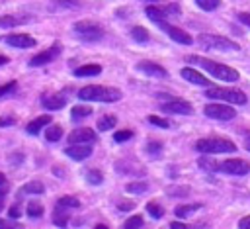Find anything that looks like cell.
Returning a JSON list of instances; mask_svg holds the SVG:
<instances>
[{"label": "cell", "instance_id": "obj_1", "mask_svg": "<svg viewBox=\"0 0 250 229\" xmlns=\"http://www.w3.org/2000/svg\"><path fill=\"white\" fill-rule=\"evenodd\" d=\"M189 63L201 67L205 72H209L211 76L219 78V80H225V82H236L238 80V70L229 67V65H223V63H217V61H211V59H205V57H195V55H188L186 57Z\"/></svg>", "mask_w": 250, "mask_h": 229}, {"label": "cell", "instance_id": "obj_2", "mask_svg": "<svg viewBox=\"0 0 250 229\" xmlns=\"http://www.w3.org/2000/svg\"><path fill=\"white\" fill-rule=\"evenodd\" d=\"M121 90L113 86H102V84H90L78 90L80 100H90V102H104V104H113L121 100Z\"/></svg>", "mask_w": 250, "mask_h": 229}, {"label": "cell", "instance_id": "obj_3", "mask_svg": "<svg viewBox=\"0 0 250 229\" xmlns=\"http://www.w3.org/2000/svg\"><path fill=\"white\" fill-rule=\"evenodd\" d=\"M238 147L230 141V139H223V137H207V139H199L195 141V151L205 153V155H219V153H234Z\"/></svg>", "mask_w": 250, "mask_h": 229}, {"label": "cell", "instance_id": "obj_4", "mask_svg": "<svg viewBox=\"0 0 250 229\" xmlns=\"http://www.w3.org/2000/svg\"><path fill=\"white\" fill-rule=\"evenodd\" d=\"M197 43L207 51H238L240 45L229 37L215 35V33H201L197 35Z\"/></svg>", "mask_w": 250, "mask_h": 229}, {"label": "cell", "instance_id": "obj_5", "mask_svg": "<svg viewBox=\"0 0 250 229\" xmlns=\"http://www.w3.org/2000/svg\"><path fill=\"white\" fill-rule=\"evenodd\" d=\"M205 96L209 100H223L227 104H236V106H244L248 100H246V94L238 88H223V86H211L205 90Z\"/></svg>", "mask_w": 250, "mask_h": 229}, {"label": "cell", "instance_id": "obj_6", "mask_svg": "<svg viewBox=\"0 0 250 229\" xmlns=\"http://www.w3.org/2000/svg\"><path fill=\"white\" fill-rule=\"evenodd\" d=\"M72 31H74V35L80 41H88V43L104 39V33H105L104 27L98 22H94V20H80V22H76Z\"/></svg>", "mask_w": 250, "mask_h": 229}, {"label": "cell", "instance_id": "obj_7", "mask_svg": "<svg viewBox=\"0 0 250 229\" xmlns=\"http://www.w3.org/2000/svg\"><path fill=\"white\" fill-rule=\"evenodd\" d=\"M215 170L225 172V174H232V176H242L250 172V162L242 160V159H227V160H219Z\"/></svg>", "mask_w": 250, "mask_h": 229}, {"label": "cell", "instance_id": "obj_8", "mask_svg": "<svg viewBox=\"0 0 250 229\" xmlns=\"http://www.w3.org/2000/svg\"><path fill=\"white\" fill-rule=\"evenodd\" d=\"M203 114H205L207 117L219 119V121H229V119H232V117L236 115V112H234L229 104H217V102L207 104V106L203 108Z\"/></svg>", "mask_w": 250, "mask_h": 229}, {"label": "cell", "instance_id": "obj_9", "mask_svg": "<svg viewBox=\"0 0 250 229\" xmlns=\"http://www.w3.org/2000/svg\"><path fill=\"white\" fill-rule=\"evenodd\" d=\"M160 110L164 114H178V115H189L193 112V106L188 102V100H182V98H174V100H168L164 104H160Z\"/></svg>", "mask_w": 250, "mask_h": 229}, {"label": "cell", "instance_id": "obj_10", "mask_svg": "<svg viewBox=\"0 0 250 229\" xmlns=\"http://www.w3.org/2000/svg\"><path fill=\"white\" fill-rule=\"evenodd\" d=\"M59 55H61V45L57 43V45H51L49 49L37 53L35 57H31V59H29V65H31V67H41V65H47V63H51V61H55Z\"/></svg>", "mask_w": 250, "mask_h": 229}, {"label": "cell", "instance_id": "obj_11", "mask_svg": "<svg viewBox=\"0 0 250 229\" xmlns=\"http://www.w3.org/2000/svg\"><path fill=\"white\" fill-rule=\"evenodd\" d=\"M158 27H162L176 43H182V45H191V43H193V37H191L188 31L180 29V27H174V25H170V23H166V22H160Z\"/></svg>", "mask_w": 250, "mask_h": 229}, {"label": "cell", "instance_id": "obj_12", "mask_svg": "<svg viewBox=\"0 0 250 229\" xmlns=\"http://www.w3.org/2000/svg\"><path fill=\"white\" fill-rule=\"evenodd\" d=\"M92 143H70L66 149H64V155L74 159V160H84L92 155Z\"/></svg>", "mask_w": 250, "mask_h": 229}, {"label": "cell", "instance_id": "obj_13", "mask_svg": "<svg viewBox=\"0 0 250 229\" xmlns=\"http://www.w3.org/2000/svg\"><path fill=\"white\" fill-rule=\"evenodd\" d=\"M137 69L143 74H148V76H156V78H166L168 76V70L164 67H160L158 63H152V61H139Z\"/></svg>", "mask_w": 250, "mask_h": 229}, {"label": "cell", "instance_id": "obj_14", "mask_svg": "<svg viewBox=\"0 0 250 229\" xmlns=\"http://www.w3.org/2000/svg\"><path fill=\"white\" fill-rule=\"evenodd\" d=\"M98 135L96 131H92L90 127H78L74 131H70L68 135V145L70 143H96Z\"/></svg>", "mask_w": 250, "mask_h": 229}, {"label": "cell", "instance_id": "obj_15", "mask_svg": "<svg viewBox=\"0 0 250 229\" xmlns=\"http://www.w3.org/2000/svg\"><path fill=\"white\" fill-rule=\"evenodd\" d=\"M4 41L12 47H18V49H29V47H35V39L27 33H12V35H6Z\"/></svg>", "mask_w": 250, "mask_h": 229}, {"label": "cell", "instance_id": "obj_16", "mask_svg": "<svg viewBox=\"0 0 250 229\" xmlns=\"http://www.w3.org/2000/svg\"><path fill=\"white\" fill-rule=\"evenodd\" d=\"M182 76H184L188 82H191V84H197V86H203V88H209V86H211V80H209L207 76H203L199 70L191 69V67L182 69Z\"/></svg>", "mask_w": 250, "mask_h": 229}, {"label": "cell", "instance_id": "obj_17", "mask_svg": "<svg viewBox=\"0 0 250 229\" xmlns=\"http://www.w3.org/2000/svg\"><path fill=\"white\" fill-rule=\"evenodd\" d=\"M47 110H61L66 106V96L64 94H45L41 102Z\"/></svg>", "mask_w": 250, "mask_h": 229}, {"label": "cell", "instance_id": "obj_18", "mask_svg": "<svg viewBox=\"0 0 250 229\" xmlns=\"http://www.w3.org/2000/svg\"><path fill=\"white\" fill-rule=\"evenodd\" d=\"M51 123V115H39V117H35V119H31L27 125H25V131L29 133V135H37L45 125H49Z\"/></svg>", "mask_w": 250, "mask_h": 229}, {"label": "cell", "instance_id": "obj_19", "mask_svg": "<svg viewBox=\"0 0 250 229\" xmlns=\"http://www.w3.org/2000/svg\"><path fill=\"white\" fill-rule=\"evenodd\" d=\"M68 219H70V209L68 207H62V206H57L53 209V223L57 227H66L68 225Z\"/></svg>", "mask_w": 250, "mask_h": 229}, {"label": "cell", "instance_id": "obj_20", "mask_svg": "<svg viewBox=\"0 0 250 229\" xmlns=\"http://www.w3.org/2000/svg\"><path fill=\"white\" fill-rule=\"evenodd\" d=\"M43 192H45L43 182H39V180H31V182L23 184V186L18 190V196H20V198H21V196H27V194L35 196V194H43Z\"/></svg>", "mask_w": 250, "mask_h": 229}, {"label": "cell", "instance_id": "obj_21", "mask_svg": "<svg viewBox=\"0 0 250 229\" xmlns=\"http://www.w3.org/2000/svg\"><path fill=\"white\" fill-rule=\"evenodd\" d=\"M102 72V65H96V63H90V65H82L78 69H74V76L82 78V76H96Z\"/></svg>", "mask_w": 250, "mask_h": 229}, {"label": "cell", "instance_id": "obj_22", "mask_svg": "<svg viewBox=\"0 0 250 229\" xmlns=\"http://www.w3.org/2000/svg\"><path fill=\"white\" fill-rule=\"evenodd\" d=\"M145 14H146L156 25H158L160 22H166V16H168L162 8H156V6H146V8H145Z\"/></svg>", "mask_w": 250, "mask_h": 229}, {"label": "cell", "instance_id": "obj_23", "mask_svg": "<svg viewBox=\"0 0 250 229\" xmlns=\"http://www.w3.org/2000/svg\"><path fill=\"white\" fill-rule=\"evenodd\" d=\"M27 16H2L0 18V27H14L20 23H27Z\"/></svg>", "mask_w": 250, "mask_h": 229}, {"label": "cell", "instance_id": "obj_24", "mask_svg": "<svg viewBox=\"0 0 250 229\" xmlns=\"http://www.w3.org/2000/svg\"><path fill=\"white\" fill-rule=\"evenodd\" d=\"M129 33H131V39L137 41V43H148V39H150V33H148L145 27H141V25L131 27Z\"/></svg>", "mask_w": 250, "mask_h": 229}, {"label": "cell", "instance_id": "obj_25", "mask_svg": "<svg viewBox=\"0 0 250 229\" xmlns=\"http://www.w3.org/2000/svg\"><path fill=\"white\" fill-rule=\"evenodd\" d=\"M201 206L203 204H188V206H178L176 209H174V213L182 219V217H189V215H193L197 209H201Z\"/></svg>", "mask_w": 250, "mask_h": 229}, {"label": "cell", "instance_id": "obj_26", "mask_svg": "<svg viewBox=\"0 0 250 229\" xmlns=\"http://www.w3.org/2000/svg\"><path fill=\"white\" fill-rule=\"evenodd\" d=\"M115 123H117V117L113 114H105V115H102L98 119V129L100 131H109V129L115 127Z\"/></svg>", "mask_w": 250, "mask_h": 229}, {"label": "cell", "instance_id": "obj_27", "mask_svg": "<svg viewBox=\"0 0 250 229\" xmlns=\"http://www.w3.org/2000/svg\"><path fill=\"white\" fill-rule=\"evenodd\" d=\"M92 114V108L86 106V104H78V106H72L70 108V115L74 119H82V117H88Z\"/></svg>", "mask_w": 250, "mask_h": 229}, {"label": "cell", "instance_id": "obj_28", "mask_svg": "<svg viewBox=\"0 0 250 229\" xmlns=\"http://www.w3.org/2000/svg\"><path fill=\"white\" fill-rule=\"evenodd\" d=\"M25 213H27L29 217H33V219H35V217H41V215H43V206H41L37 200H31V202L25 206Z\"/></svg>", "mask_w": 250, "mask_h": 229}, {"label": "cell", "instance_id": "obj_29", "mask_svg": "<svg viewBox=\"0 0 250 229\" xmlns=\"http://www.w3.org/2000/svg\"><path fill=\"white\" fill-rule=\"evenodd\" d=\"M62 137V127L61 125H49L47 129H45V139L47 141H59Z\"/></svg>", "mask_w": 250, "mask_h": 229}, {"label": "cell", "instance_id": "obj_30", "mask_svg": "<svg viewBox=\"0 0 250 229\" xmlns=\"http://www.w3.org/2000/svg\"><path fill=\"white\" fill-rule=\"evenodd\" d=\"M84 176H86V180L90 182V184H102L104 182V174H102V170H98V168H88L86 172H84Z\"/></svg>", "mask_w": 250, "mask_h": 229}, {"label": "cell", "instance_id": "obj_31", "mask_svg": "<svg viewBox=\"0 0 250 229\" xmlns=\"http://www.w3.org/2000/svg\"><path fill=\"white\" fill-rule=\"evenodd\" d=\"M125 190L129 192V194H145L146 190H148V184L145 182V180H141V182H129L127 186H125Z\"/></svg>", "mask_w": 250, "mask_h": 229}, {"label": "cell", "instance_id": "obj_32", "mask_svg": "<svg viewBox=\"0 0 250 229\" xmlns=\"http://www.w3.org/2000/svg\"><path fill=\"white\" fill-rule=\"evenodd\" d=\"M189 192H191L189 186H170L168 188V196H172V198H186V196H189Z\"/></svg>", "mask_w": 250, "mask_h": 229}, {"label": "cell", "instance_id": "obj_33", "mask_svg": "<svg viewBox=\"0 0 250 229\" xmlns=\"http://www.w3.org/2000/svg\"><path fill=\"white\" fill-rule=\"evenodd\" d=\"M57 206H62V207H80V200L74 198V196H61L57 200Z\"/></svg>", "mask_w": 250, "mask_h": 229}, {"label": "cell", "instance_id": "obj_34", "mask_svg": "<svg viewBox=\"0 0 250 229\" xmlns=\"http://www.w3.org/2000/svg\"><path fill=\"white\" fill-rule=\"evenodd\" d=\"M146 211H148V215L154 217V219L164 217V207H162L160 204H156V202H148V204H146Z\"/></svg>", "mask_w": 250, "mask_h": 229}, {"label": "cell", "instance_id": "obj_35", "mask_svg": "<svg viewBox=\"0 0 250 229\" xmlns=\"http://www.w3.org/2000/svg\"><path fill=\"white\" fill-rule=\"evenodd\" d=\"M195 4L203 10V12H213L221 6V0H195Z\"/></svg>", "mask_w": 250, "mask_h": 229}, {"label": "cell", "instance_id": "obj_36", "mask_svg": "<svg viewBox=\"0 0 250 229\" xmlns=\"http://www.w3.org/2000/svg\"><path fill=\"white\" fill-rule=\"evenodd\" d=\"M143 223H145V221H143L141 215H133V217H129V219L125 221L123 227H125V229H139V227H143Z\"/></svg>", "mask_w": 250, "mask_h": 229}, {"label": "cell", "instance_id": "obj_37", "mask_svg": "<svg viewBox=\"0 0 250 229\" xmlns=\"http://www.w3.org/2000/svg\"><path fill=\"white\" fill-rule=\"evenodd\" d=\"M133 137V131L131 129H121V131H115L113 133V139L117 141V143H123V141H127V139H131Z\"/></svg>", "mask_w": 250, "mask_h": 229}, {"label": "cell", "instance_id": "obj_38", "mask_svg": "<svg viewBox=\"0 0 250 229\" xmlns=\"http://www.w3.org/2000/svg\"><path fill=\"white\" fill-rule=\"evenodd\" d=\"M160 151H162V143L160 141H148L146 143V153L148 155H160Z\"/></svg>", "mask_w": 250, "mask_h": 229}, {"label": "cell", "instance_id": "obj_39", "mask_svg": "<svg viewBox=\"0 0 250 229\" xmlns=\"http://www.w3.org/2000/svg\"><path fill=\"white\" fill-rule=\"evenodd\" d=\"M53 4H55L57 8H78V6H80L78 0H55Z\"/></svg>", "mask_w": 250, "mask_h": 229}, {"label": "cell", "instance_id": "obj_40", "mask_svg": "<svg viewBox=\"0 0 250 229\" xmlns=\"http://www.w3.org/2000/svg\"><path fill=\"white\" fill-rule=\"evenodd\" d=\"M16 86H18L16 80H10V82H6V84H0V98L6 96V94H10L12 90H16Z\"/></svg>", "mask_w": 250, "mask_h": 229}, {"label": "cell", "instance_id": "obj_41", "mask_svg": "<svg viewBox=\"0 0 250 229\" xmlns=\"http://www.w3.org/2000/svg\"><path fill=\"white\" fill-rule=\"evenodd\" d=\"M148 121L154 123V125H158V127H162V129H166V127L170 125L168 119H162V117H158V115H148Z\"/></svg>", "mask_w": 250, "mask_h": 229}, {"label": "cell", "instance_id": "obj_42", "mask_svg": "<svg viewBox=\"0 0 250 229\" xmlns=\"http://www.w3.org/2000/svg\"><path fill=\"white\" fill-rule=\"evenodd\" d=\"M135 207V202H129V200H119L117 202V211H129Z\"/></svg>", "mask_w": 250, "mask_h": 229}, {"label": "cell", "instance_id": "obj_43", "mask_svg": "<svg viewBox=\"0 0 250 229\" xmlns=\"http://www.w3.org/2000/svg\"><path fill=\"white\" fill-rule=\"evenodd\" d=\"M14 123H16V117H14V115H8V114H6V115H2V117H0V127L14 125Z\"/></svg>", "mask_w": 250, "mask_h": 229}, {"label": "cell", "instance_id": "obj_44", "mask_svg": "<svg viewBox=\"0 0 250 229\" xmlns=\"http://www.w3.org/2000/svg\"><path fill=\"white\" fill-rule=\"evenodd\" d=\"M162 10L166 14H180V6L178 4H166V6H162Z\"/></svg>", "mask_w": 250, "mask_h": 229}, {"label": "cell", "instance_id": "obj_45", "mask_svg": "<svg viewBox=\"0 0 250 229\" xmlns=\"http://www.w3.org/2000/svg\"><path fill=\"white\" fill-rule=\"evenodd\" d=\"M8 215H10V217H14V219H18V217L21 215V209H20V206H18V204H14V206L8 209Z\"/></svg>", "mask_w": 250, "mask_h": 229}, {"label": "cell", "instance_id": "obj_46", "mask_svg": "<svg viewBox=\"0 0 250 229\" xmlns=\"http://www.w3.org/2000/svg\"><path fill=\"white\" fill-rule=\"evenodd\" d=\"M238 22L244 23L246 27H250V14H248V12H240V14H238Z\"/></svg>", "mask_w": 250, "mask_h": 229}, {"label": "cell", "instance_id": "obj_47", "mask_svg": "<svg viewBox=\"0 0 250 229\" xmlns=\"http://www.w3.org/2000/svg\"><path fill=\"white\" fill-rule=\"evenodd\" d=\"M238 227H240V229H250V215L242 217V219L238 221Z\"/></svg>", "mask_w": 250, "mask_h": 229}, {"label": "cell", "instance_id": "obj_48", "mask_svg": "<svg viewBox=\"0 0 250 229\" xmlns=\"http://www.w3.org/2000/svg\"><path fill=\"white\" fill-rule=\"evenodd\" d=\"M170 227H172V229H188V225H186V223H182V221H172V223H170Z\"/></svg>", "mask_w": 250, "mask_h": 229}, {"label": "cell", "instance_id": "obj_49", "mask_svg": "<svg viewBox=\"0 0 250 229\" xmlns=\"http://www.w3.org/2000/svg\"><path fill=\"white\" fill-rule=\"evenodd\" d=\"M4 198H6V186L0 188V211L4 209Z\"/></svg>", "mask_w": 250, "mask_h": 229}, {"label": "cell", "instance_id": "obj_50", "mask_svg": "<svg viewBox=\"0 0 250 229\" xmlns=\"http://www.w3.org/2000/svg\"><path fill=\"white\" fill-rule=\"evenodd\" d=\"M12 160H14L12 164H20L18 160H23V155H14V157H12Z\"/></svg>", "mask_w": 250, "mask_h": 229}, {"label": "cell", "instance_id": "obj_51", "mask_svg": "<svg viewBox=\"0 0 250 229\" xmlns=\"http://www.w3.org/2000/svg\"><path fill=\"white\" fill-rule=\"evenodd\" d=\"M6 227H16V225H10V223H6V221L0 219V229H6Z\"/></svg>", "mask_w": 250, "mask_h": 229}, {"label": "cell", "instance_id": "obj_52", "mask_svg": "<svg viewBox=\"0 0 250 229\" xmlns=\"http://www.w3.org/2000/svg\"><path fill=\"white\" fill-rule=\"evenodd\" d=\"M8 63V57L6 55H0V65H6Z\"/></svg>", "mask_w": 250, "mask_h": 229}, {"label": "cell", "instance_id": "obj_53", "mask_svg": "<svg viewBox=\"0 0 250 229\" xmlns=\"http://www.w3.org/2000/svg\"><path fill=\"white\" fill-rule=\"evenodd\" d=\"M4 184H6V176L0 172V186H4Z\"/></svg>", "mask_w": 250, "mask_h": 229}, {"label": "cell", "instance_id": "obj_54", "mask_svg": "<svg viewBox=\"0 0 250 229\" xmlns=\"http://www.w3.org/2000/svg\"><path fill=\"white\" fill-rule=\"evenodd\" d=\"M53 172H57L59 176H62V168H53Z\"/></svg>", "mask_w": 250, "mask_h": 229}, {"label": "cell", "instance_id": "obj_55", "mask_svg": "<svg viewBox=\"0 0 250 229\" xmlns=\"http://www.w3.org/2000/svg\"><path fill=\"white\" fill-rule=\"evenodd\" d=\"M246 149H248V151H250V135H248V137H246Z\"/></svg>", "mask_w": 250, "mask_h": 229}, {"label": "cell", "instance_id": "obj_56", "mask_svg": "<svg viewBox=\"0 0 250 229\" xmlns=\"http://www.w3.org/2000/svg\"><path fill=\"white\" fill-rule=\"evenodd\" d=\"M150 2H156V0H150Z\"/></svg>", "mask_w": 250, "mask_h": 229}]
</instances>
